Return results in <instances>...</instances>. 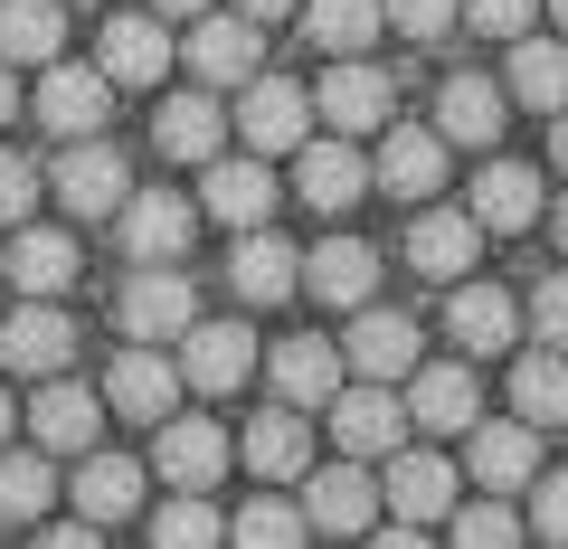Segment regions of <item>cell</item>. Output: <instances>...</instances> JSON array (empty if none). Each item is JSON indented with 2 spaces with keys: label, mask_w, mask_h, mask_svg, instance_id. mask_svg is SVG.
<instances>
[{
  "label": "cell",
  "mask_w": 568,
  "mask_h": 549,
  "mask_svg": "<svg viewBox=\"0 0 568 549\" xmlns=\"http://www.w3.org/2000/svg\"><path fill=\"white\" fill-rule=\"evenodd\" d=\"M237 143L256 152V162H275V152H304V143H313V85H294V77H256V85H237Z\"/></svg>",
  "instance_id": "cell-1"
},
{
  "label": "cell",
  "mask_w": 568,
  "mask_h": 549,
  "mask_svg": "<svg viewBox=\"0 0 568 549\" xmlns=\"http://www.w3.org/2000/svg\"><path fill=\"white\" fill-rule=\"evenodd\" d=\"M313 114H323L342 143H361V133H388L398 85H388V67H369V58H332L323 85H313Z\"/></svg>",
  "instance_id": "cell-2"
},
{
  "label": "cell",
  "mask_w": 568,
  "mask_h": 549,
  "mask_svg": "<svg viewBox=\"0 0 568 549\" xmlns=\"http://www.w3.org/2000/svg\"><path fill=\"white\" fill-rule=\"evenodd\" d=\"M114 323H123V342L162 350V342H181V332L200 323V294H190V275H181V265H142L133 285H123Z\"/></svg>",
  "instance_id": "cell-3"
},
{
  "label": "cell",
  "mask_w": 568,
  "mask_h": 549,
  "mask_svg": "<svg viewBox=\"0 0 568 549\" xmlns=\"http://www.w3.org/2000/svg\"><path fill=\"white\" fill-rule=\"evenodd\" d=\"M48 190L67 200V218H123V200H133V171H123V152L95 133V143H67V152H58Z\"/></svg>",
  "instance_id": "cell-4"
},
{
  "label": "cell",
  "mask_w": 568,
  "mask_h": 549,
  "mask_svg": "<svg viewBox=\"0 0 568 549\" xmlns=\"http://www.w3.org/2000/svg\"><path fill=\"white\" fill-rule=\"evenodd\" d=\"M275 171L256 162V152H219V162L200 171V218H219V227H237V237H256L265 218H275Z\"/></svg>",
  "instance_id": "cell-5"
},
{
  "label": "cell",
  "mask_w": 568,
  "mask_h": 549,
  "mask_svg": "<svg viewBox=\"0 0 568 549\" xmlns=\"http://www.w3.org/2000/svg\"><path fill=\"white\" fill-rule=\"evenodd\" d=\"M369 190H388V200H436L446 190V133L436 123H388L379 162H369Z\"/></svg>",
  "instance_id": "cell-6"
},
{
  "label": "cell",
  "mask_w": 568,
  "mask_h": 549,
  "mask_svg": "<svg viewBox=\"0 0 568 549\" xmlns=\"http://www.w3.org/2000/svg\"><path fill=\"white\" fill-rule=\"evenodd\" d=\"M227 427L219 417H162V436H152V474H162L171 492H209L227 474Z\"/></svg>",
  "instance_id": "cell-7"
},
{
  "label": "cell",
  "mask_w": 568,
  "mask_h": 549,
  "mask_svg": "<svg viewBox=\"0 0 568 549\" xmlns=\"http://www.w3.org/2000/svg\"><path fill=\"white\" fill-rule=\"evenodd\" d=\"M190 237H200V200H181V190H133V200H123V246H133V265H181Z\"/></svg>",
  "instance_id": "cell-8"
},
{
  "label": "cell",
  "mask_w": 568,
  "mask_h": 549,
  "mask_svg": "<svg viewBox=\"0 0 568 549\" xmlns=\"http://www.w3.org/2000/svg\"><path fill=\"white\" fill-rule=\"evenodd\" d=\"M104 104H114V85H104V67H77V58L39 67V123L58 133V143H95Z\"/></svg>",
  "instance_id": "cell-9"
},
{
  "label": "cell",
  "mask_w": 568,
  "mask_h": 549,
  "mask_svg": "<svg viewBox=\"0 0 568 549\" xmlns=\"http://www.w3.org/2000/svg\"><path fill=\"white\" fill-rule=\"evenodd\" d=\"M407 427L474 436V427H484V388H474V369L465 360H417V379H407Z\"/></svg>",
  "instance_id": "cell-10"
},
{
  "label": "cell",
  "mask_w": 568,
  "mask_h": 549,
  "mask_svg": "<svg viewBox=\"0 0 568 549\" xmlns=\"http://www.w3.org/2000/svg\"><path fill=\"white\" fill-rule=\"evenodd\" d=\"M190 77L200 85H256V58H265V39H256V20H237V10H209V20H190Z\"/></svg>",
  "instance_id": "cell-11"
},
{
  "label": "cell",
  "mask_w": 568,
  "mask_h": 549,
  "mask_svg": "<svg viewBox=\"0 0 568 549\" xmlns=\"http://www.w3.org/2000/svg\"><path fill=\"white\" fill-rule=\"evenodd\" d=\"M342 369H361V379H379V388L417 379V323L361 304V313H351V342H342Z\"/></svg>",
  "instance_id": "cell-12"
},
{
  "label": "cell",
  "mask_w": 568,
  "mask_h": 549,
  "mask_svg": "<svg viewBox=\"0 0 568 549\" xmlns=\"http://www.w3.org/2000/svg\"><path fill=\"white\" fill-rule=\"evenodd\" d=\"M67 360H77V323H67L58 304H20L10 323H0V369H20V379H58Z\"/></svg>",
  "instance_id": "cell-13"
},
{
  "label": "cell",
  "mask_w": 568,
  "mask_h": 549,
  "mask_svg": "<svg viewBox=\"0 0 568 549\" xmlns=\"http://www.w3.org/2000/svg\"><path fill=\"white\" fill-rule=\"evenodd\" d=\"M171 20H104V39H95V67H104V85H162L171 77Z\"/></svg>",
  "instance_id": "cell-14"
},
{
  "label": "cell",
  "mask_w": 568,
  "mask_h": 549,
  "mask_svg": "<svg viewBox=\"0 0 568 549\" xmlns=\"http://www.w3.org/2000/svg\"><path fill=\"white\" fill-rule=\"evenodd\" d=\"M361 190H369V162L342 143V133H323V143L294 152V200H304V209L342 218V209H361Z\"/></svg>",
  "instance_id": "cell-15"
},
{
  "label": "cell",
  "mask_w": 568,
  "mask_h": 549,
  "mask_svg": "<svg viewBox=\"0 0 568 549\" xmlns=\"http://www.w3.org/2000/svg\"><path fill=\"white\" fill-rule=\"evenodd\" d=\"M171 388H181V360H171V350H142V342L104 369V407L133 417V427H162V417H171Z\"/></svg>",
  "instance_id": "cell-16"
},
{
  "label": "cell",
  "mask_w": 568,
  "mask_h": 549,
  "mask_svg": "<svg viewBox=\"0 0 568 549\" xmlns=\"http://www.w3.org/2000/svg\"><path fill=\"white\" fill-rule=\"evenodd\" d=\"M398 427H407V407H398V388H379V379H361V388H342L332 398V446L361 465V455H398Z\"/></svg>",
  "instance_id": "cell-17"
},
{
  "label": "cell",
  "mask_w": 568,
  "mask_h": 549,
  "mask_svg": "<svg viewBox=\"0 0 568 549\" xmlns=\"http://www.w3.org/2000/svg\"><path fill=\"white\" fill-rule=\"evenodd\" d=\"M246 369H256V342H246V323H190V332H181V379L200 388V398H227V388H246Z\"/></svg>",
  "instance_id": "cell-18"
},
{
  "label": "cell",
  "mask_w": 568,
  "mask_h": 549,
  "mask_svg": "<svg viewBox=\"0 0 568 549\" xmlns=\"http://www.w3.org/2000/svg\"><path fill=\"white\" fill-rule=\"evenodd\" d=\"M265 369H275V398L294 407V417L342 398V350H332L323 332H294V342H275V350H265Z\"/></svg>",
  "instance_id": "cell-19"
},
{
  "label": "cell",
  "mask_w": 568,
  "mask_h": 549,
  "mask_svg": "<svg viewBox=\"0 0 568 549\" xmlns=\"http://www.w3.org/2000/svg\"><path fill=\"white\" fill-rule=\"evenodd\" d=\"M379 521V484H369L361 465H323L304 474V530H332V540H351V530Z\"/></svg>",
  "instance_id": "cell-20"
},
{
  "label": "cell",
  "mask_w": 568,
  "mask_h": 549,
  "mask_svg": "<svg viewBox=\"0 0 568 549\" xmlns=\"http://www.w3.org/2000/svg\"><path fill=\"white\" fill-rule=\"evenodd\" d=\"M484 237H521L530 218H540V171L530 162H484L474 171V209H465Z\"/></svg>",
  "instance_id": "cell-21"
},
{
  "label": "cell",
  "mask_w": 568,
  "mask_h": 549,
  "mask_svg": "<svg viewBox=\"0 0 568 549\" xmlns=\"http://www.w3.org/2000/svg\"><path fill=\"white\" fill-rule=\"evenodd\" d=\"M10 285H20V304H58L67 285H77V237H58V227H10Z\"/></svg>",
  "instance_id": "cell-22"
},
{
  "label": "cell",
  "mask_w": 568,
  "mask_h": 549,
  "mask_svg": "<svg viewBox=\"0 0 568 549\" xmlns=\"http://www.w3.org/2000/svg\"><path fill=\"white\" fill-rule=\"evenodd\" d=\"M379 502L398 511L407 530L446 521V511H455V465H446V455H388V484H379Z\"/></svg>",
  "instance_id": "cell-23"
},
{
  "label": "cell",
  "mask_w": 568,
  "mask_h": 549,
  "mask_svg": "<svg viewBox=\"0 0 568 549\" xmlns=\"http://www.w3.org/2000/svg\"><path fill=\"white\" fill-rule=\"evenodd\" d=\"M503 114H511V95H503L493 77H446V95H436V133L465 143V152H493V143H503Z\"/></svg>",
  "instance_id": "cell-24"
},
{
  "label": "cell",
  "mask_w": 568,
  "mask_h": 549,
  "mask_svg": "<svg viewBox=\"0 0 568 549\" xmlns=\"http://www.w3.org/2000/svg\"><path fill=\"white\" fill-rule=\"evenodd\" d=\"M474 484L503 502V492H530L540 484V427L503 417V427H474Z\"/></svg>",
  "instance_id": "cell-25"
},
{
  "label": "cell",
  "mask_w": 568,
  "mask_h": 549,
  "mask_svg": "<svg viewBox=\"0 0 568 549\" xmlns=\"http://www.w3.org/2000/svg\"><path fill=\"white\" fill-rule=\"evenodd\" d=\"M95 427H104V407H95V388H77V379H48L39 407H29V436H39L48 455H95Z\"/></svg>",
  "instance_id": "cell-26"
},
{
  "label": "cell",
  "mask_w": 568,
  "mask_h": 549,
  "mask_svg": "<svg viewBox=\"0 0 568 549\" xmlns=\"http://www.w3.org/2000/svg\"><path fill=\"white\" fill-rule=\"evenodd\" d=\"M152 143H162V162H219L227 152V114L209 95H162V114H152Z\"/></svg>",
  "instance_id": "cell-27"
},
{
  "label": "cell",
  "mask_w": 568,
  "mask_h": 549,
  "mask_svg": "<svg viewBox=\"0 0 568 549\" xmlns=\"http://www.w3.org/2000/svg\"><path fill=\"white\" fill-rule=\"evenodd\" d=\"M227 285H237V304H246V313H256V304H284V294L304 285V256H294L284 237H265V227H256V237H237V256H227Z\"/></svg>",
  "instance_id": "cell-28"
},
{
  "label": "cell",
  "mask_w": 568,
  "mask_h": 549,
  "mask_svg": "<svg viewBox=\"0 0 568 549\" xmlns=\"http://www.w3.org/2000/svg\"><path fill=\"white\" fill-rule=\"evenodd\" d=\"M369 285H379V256H369L361 237H323L304 256V294H323V304H342V313H361Z\"/></svg>",
  "instance_id": "cell-29"
},
{
  "label": "cell",
  "mask_w": 568,
  "mask_h": 549,
  "mask_svg": "<svg viewBox=\"0 0 568 549\" xmlns=\"http://www.w3.org/2000/svg\"><path fill=\"white\" fill-rule=\"evenodd\" d=\"M133 511H142V465L133 455H85L77 465V521L114 530V521H133Z\"/></svg>",
  "instance_id": "cell-30"
},
{
  "label": "cell",
  "mask_w": 568,
  "mask_h": 549,
  "mask_svg": "<svg viewBox=\"0 0 568 549\" xmlns=\"http://www.w3.org/2000/svg\"><path fill=\"white\" fill-rule=\"evenodd\" d=\"M246 474H265V484H294V474H313V436L294 407H265V417H246Z\"/></svg>",
  "instance_id": "cell-31"
},
{
  "label": "cell",
  "mask_w": 568,
  "mask_h": 549,
  "mask_svg": "<svg viewBox=\"0 0 568 549\" xmlns=\"http://www.w3.org/2000/svg\"><path fill=\"white\" fill-rule=\"evenodd\" d=\"M474 246H484V227L465 218V209H426L417 227H407V265H417V275H474Z\"/></svg>",
  "instance_id": "cell-32"
},
{
  "label": "cell",
  "mask_w": 568,
  "mask_h": 549,
  "mask_svg": "<svg viewBox=\"0 0 568 549\" xmlns=\"http://www.w3.org/2000/svg\"><path fill=\"white\" fill-rule=\"evenodd\" d=\"M67 10L58 0H0V67H58Z\"/></svg>",
  "instance_id": "cell-33"
},
{
  "label": "cell",
  "mask_w": 568,
  "mask_h": 549,
  "mask_svg": "<svg viewBox=\"0 0 568 549\" xmlns=\"http://www.w3.org/2000/svg\"><path fill=\"white\" fill-rule=\"evenodd\" d=\"M446 332L484 360V350H511V332H521V304H511L503 285H455V304H446Z\"/></svg>",
  "instance_id": "cell-34"
},
{
  "label": "cell",
  "mask_w": 568,
  "mask_h": 549,
  "mask_svg": "<svg viewBox=\"0 0 568 549\" xmlns=\"http://www.w3.org/2000/svg\"><path fill=\"white\" fill-rule=\"evenodd\" d=\"M511 417L521 427H568V350H521L511 360Z\"/></svg>",
  "instance_id": "cell-35"
},
{
  "label": "cell",
  "mask_w": 568,
  "mask_h": 549,
  "mask_svg": "<svg viewBox=\"0 0 568 549\" xmlns=\"http://www.w3.org/2000/svg\"><path fill=\"white\" fill-rule=\"evenodd\" d=\"M511 95L530 114H568V39H511Z\"/></svg>",
  "instance_id": "cell-36"
},
{
  "label": "cell",
  "mask_w": 568,
  "mask_h": 549,
  "mask_svg": "<svg viewBox=\"0 0 568 549\" xmlns=\"http://www.w3.org/2000/svg\"><path fill=\"white\" fill-rule=\"evenodd\" d=\"M379 0H304V39L332 48V58H361L369 39H379Z\"/></svg>",
  "instance_id": "cell-37"
},
{
  "label": "cell",
  "mask_w": 568,
  "mask_h": 549,
  "mask_svg": "<svg viewBox=\"0 0 568 549\" xmlns=\"http://www.w3.org/2000/svg\"><path fill=\"white\" fill-rule=\"evenodd\" d=\"M227 549H304V502H246L237 521H227Z\"/></svg>",
  "instance_id": "cell-38"
},
{
  "label": "cell",
  "mask_w": 568,
  "mask_h": 549,
  "mask_svg": "<svg viewBox=\"0 0 568 549\" xmlns=\"http://www.w3.org/2000/svg\"><path fill=\"white\" fill-rule=\"evenodd\" d=\"M227 540V521L200 502V492H171L162 511H152V549H219Z\"/></svg>",
  "instance_id": "cell-39"
},
{
  "label": "cell",
  "mask_w": 568,
  "mask_h": 549,
  "mask_svg": "<svg viewBox=\"0 0 568 549\" xmlns=\"http://www.w3.org/2000/svg\"><path fill=\"white\" fill-rule=\"evenodd\" d=\"M48 502H58L48 455H0V521H39Z\"/></svg>",
  "instance_id": "cell-40"
},
{
  "label": "cell",
  "mask_w": 568,
  "mask_h": 549,
  "mask_svg": "<svg viewBox=\"0 0 568 549\" xmlns=\"http://www.w3.org/2000/svg\"><path fill=\"white\" fill-rule=\"evenodd\" d=\"M379 20L398 29V39H417V48H436L455 20H465V0H379Z\"/></svg>",
  "instance_id": "cell-41"
},
{
  "label": "cell",
  "mask_w": 568,
  "mask_h": 549,
  "mask_svg": "<svg viewBox=\"0 0 568 549\" xmlns=\"http://www.w3.org/2000/svg\"><path fill=\"white\" fill-rule=\"evenodd\" d=\"M455 549H521L511 502H465V511H455Z\"/></svg>",
  "instance_id": "cell-42"
},
{
  "label": "cell",
  "mask_w": 568,
  "mask_h": 549,
  "mask_svg": "<svg viewBox=\"0 0 568 549\" xmlns=\"http://www.w3.org/2000/svg\"><path fill=\"white\" fill-rule=\"evenodd\" d=\"M530 20H540V0H465L474 39H530Z\"/></svg>",
  "instance_id": "cell-43"
},
{
  "label": "cell",
  "mask_w": 568,
  "mask_h": 549,
  "mask_svg": "<svg viewBox=\"0 0 568 549\" xmlns=\"http://www.w3.org/2000/svg\"><path fill=\"white\" fill-rule=\"evenodd\" d=\"M39 162H20V152H0V227H29V209H39Z\"/></svg>",
  "instance_id": "cell-44"
},
{
  "label": "cell",
  "mask_w": 568,
  "mask_h": 549,
  "mask_svg": "<svg viewBox=\"0 0 568 549\" xmlns=\"http://www.w3.org/2000/svg\"><path fill=\"white\" fill-rule=\"evenodd\" d=\"M530 530H540L549 549H568V474H540V484H530Z\"/></svg>",
  "instance_id": "cell-45"
},
{
  "label": "cell",
  "mask_w": 568,
  "mask_h": 549,
  "mask_svg": "<svg viewBox=\"0 0 568 549\" xmlns=\"http://www.w3.org/2000/svg\"><path fill=\"white\" fill-rule=\"evenodd\" d=\"M530 332H540V350H568V275H540V294H530Z\"/></svg>",
  "instance_id": "cell-46"
},
{
  "label": "cell",
  "mask_w": 568,
  "mask_h": 549,
  "mask_svg": "<svg viewBox=\"0 0 568 549\" xmlns=\"http://www.w3.org/2000/svg\"><path fill=\"white\" fill-rule=\"evenodd\" d=\"M39 549H104L95 521H67V530H39Z\"/></svg>",
  "instance_id": "cell-47"
},
{
  "label": "cell",
  "mask_w": 568,
  "mask_h": 549,
  "mask_svg": "<svg viewBox=\"0 0 568 549\" xmlns=\"http://www.w3.org/2000/svg\"><path fill=\"white\" fill-rule=\"evenodd\" d=\"M227 10H237V20H256V29H265V20H284V10H304V0H227Z\"/></svg>",
  "instance_id": "cell-48"
},
{
  "label": "cell",
  "mask_w": 568,
  "mask_h": 549,
  "mask_svg": "<svg viewBox=\"0 0 568 549\" xmlns=\"http://www.w3.org/2000/svg\"><path fill=\"white\" fill-rule=\"evenodd\" d=\"M369 549H426V530H407V521H388V530H369Z\"/></svg>",
  "instance_id": "cell-49"
},
{
  "label": "cell",
  "mask_w": 568,
  "mask_h": 549,
  "mask_svg": "<svg viewBox=\"0 0 568 549\" xmlns=\"http://www.w3.org/2000/svg\"><path fill=\"white\" fill-rule=\"evenodd\" d=\"M219 0H152V20H209Z\"/></svg>",
  "instance_id": "cell-50"
},
{
  "label": "cell",
  "mask_w": 568,
  "mask_h": 549,
  "mask_svg": "<svg viewBox=\"0 0 568 549\" xmlns=\"http://www.w3.org/2000/svg\"><path fill=\"white\" fill-rule=\"evenodd\" d=\"M0 123H20V67H0Z\"/></svg>",
  "instance_id": "cell-51"
},
{
  "label": "cell",
  "mask_w": 568,
  "mask_h": 549,
  "mask_svg": "<svg viewBox=\"0 0 568 549\" xmlns=\"http://www.w3.org/2000/svg\"><path fill=\"white\" fill-rule=\"evenodd\" d=\"M549 162L568 171V114H549Z\"/></svg>",
  "instance_id": "cell-52"
},
{
  "label": "cell",
  "mask_w": 568,
  "mask_h": 549,
  "mask_svg": "<svg viewBox=\"0 0 568 549\" xmlns=\"http://www.w3.org/2000/svg\"><path fill=\"white\" fill-rule=\"evenodd\" d=\"M10 427H20V417H10V388H0V446H10Z\"/></svg>",
  "instance_id": "cell-53"
},
{
  "label": "cell",
  "mask_w": 568,
  "mask_h": 549,
  "mask_svg": "<svg viewBox=\"0 0 568 549\" xmlns=\"http://www.w3.org/2000/svg\"><path fill=\"white\" fill-rule=\"evenodd\" d=\"M549 227H559V246H568V200H559V209H549Z\"/></svg>",
  "instance_id": "cell-54"
},
{
  "label": "cell",
  "mask_w": 568,
  "mask_h": 549,
  "mask_svg": "<svg viewBox=\"0 0 568 549\" xmlns=\"http://www.w3.org/2000/svg\"><path fill=\"white\" fill-rule=\"evenodd\" d=\"M549 20H559V39H568V0H549Z\"/></svg>",
  "instance_id": "cell-55"
}]
</instances>
